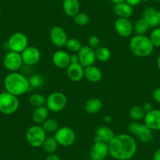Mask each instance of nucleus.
Segmentation results:
<instances>
[{"mask_svg":"<svg viewBox=\"0 0 160 160\" xmlns=\"http://www.w3.org/2000/svg\"><path fill=\"white\" fill-rule=\"evenodd\" d=\"M1 14H2V11H1V9H0V16H1Z\"/></svg>","mask_w":160,"mask_h":160,"instance_id":"nucleus-50","label":"nucleus"},{"mask_svg":"<svg viewBox=\"0 0 160 160\" xmlns=\"http://www.w3.org/2000/svg\"><path fill=\"white\" fill-rule=\"evenodd\" d=\"M114 28L116 33L122 38H129L133 33V23L127 18H117Z\"/></svg>","mask_w":160,"mask_h":160,"instance_id":"nucleus-12","label":"nucleus"},{"mask_svg":"<svg viewBox=\"0 0 160 160\" xmlns=\"http://www.w3.org/2000/svg\"><path fill=\"white\" fill-rule=\"evenodd\" d=\"M155 2H160V0H153Z\"/></svg>","mask_w":160,"mask_h":160,"instance_id":"nucleus-49","label":"nucleus"},{"mask_svg":"<svg viewBox=\"0 0 160 160\" xmlns=\"http://www.w3.org/2000/svg\"><path fill=\"white\" fill-rule=\"evenodd\" d=\"M84 78L90 82H98L102 78V72L94 64L84 68Z\"/></svg>","mask_w":160,"mask_h":160,"instance_id":"nucleus-21","label":"nucleus"},{"mask_svg":"<svg viewBox=\"0 0 160 160\" xmlns=\"http://www.w3.org/2000/svg\"><path fill=\"white\" fill-rule=\"evenodd\" d=\"M102 101L101 99L97 98H90L86 102L84 105V109L87 113L90 114V115H94V114L98 113L102 108Z\"/></svg>","mask_w":160,"mask_h":160,"instance_id":"nucleus-25","label":"nucleus"},{"mask_svg":"<svg viewBox=\"0 0 160 160\" xmlns=\"http://www.w3.org/2000/svg\"><path fill=\"white\" fill-rule=\"evenodd\" d=\"M58 143L57 140L53 136L49 137V138H46L45 141L42 144V148L43 149L44 152L47 154H53L55 153L58 148Z\"/></svg>","mask_w":160,"mask_h":160,"instance_id":"nucleus-27","label":"nucleus"},{"mask_svg":"<svg viewBox=\"0 0 160 160\" xmlns=\"http://www.w3.org/2000/svg\"><path fill=\"white\" fill-rule=\"evenodd\" d=\"M77 55L78 58V62L84 68L93 65L97 60L95 50L89 46H82L78 51Z\"/></svg>","mask_w":160,"mask_h":160,"instance_id":"nucleus-11","label":"nucleus"},{"mask_svg":"<svg viewBox=\"0 0 160 160\" xmlns=\"http://www.w3.org/2000/svg\"><path fill=\"white\" fill-rule=\"evenodd\" d=\"M110 1L112 2H113V3L115 5V4H118V3H120V2H124L125 0H110Z\"/></svg>","mask_w":160,"mask_h":160,"instance_id":"nucleus-45","label":"nucleus"},{"mask_svg":"<svg viewBox=\"0 0 160 160\" xmlns=\"http://www.w3.org/2000/svg\"><path fill=\"white\" fill-rule=\"evenodd\" d=\"M158 28H160V21H159V22H158Z\"/></svg>","mask_w":160,"mask_h":160,"instance_id":"nucleus-48","label":"nucleus"},{"mask_svg":"<svg viewBox=\"0 0 160 160\" xmlns=\"http://www.w3.org/2000/svg\"><path fill=\"white\" fill-rule=\"evenodd\" d=\"M49 112L50 111L46 105L35 108L32 114V121L38 125L42 124L49 118Z\"/></svg>","mask_w":160,"mask_h":160,"instance_id":"nucleus-23","label":"nucleus"},{"mask_svg":"<svg viewBox=\"0 0 160 160\" xmlns=\"http://www.w3.org/2000/svg\"><path fill=\"white\" fill-rule=\"evenodd\" d=\"M146 115V112H144L142 106L134 105L130 109L129 111V115L133 121H140L141 119H144V116Z\"/></svg>","mask_w":160,"mask_h":160,"instance_id":"nucleus-28","label":"nucleus"},{"mask_svg":"<svg viewBox=\"0 0 160 160\" xmlns=\"http://www.w3.org/2000/svg\"><path fill=\"white\" fill-rule=\"evenodd\" d=\"M101 40L97 35H91L88 39V46L91 47L93 50H96L97 48L100 47Z\"/></svg>","mask_w":160,"mask_h":160,"instance_id":"nucleus-36","label":"nucleus"},{"mask_svg":"<svg viewBox=\"0 0 160 160\" xmlns=\"http://www.w3.org/2000/svg\"><path fill=\"white\" fill-rule=\"evenodd\" d=\"M109 155L116 160H129L137 152L138 144L130 134L119 133L115 135L108 143Z\"/></svg>","mask_w":160,"mask_h":160,"instance_id":"nucleus-1","label":"nucleus"},{"mask_svg":"<svg viewBox=\"0 0 160 160\" xmlns=\"http://www.w3.org/2000/svg\"><path fill=\"white\" fill-rule=\"evenodd\" d=\"M82 47L81 41L75 38H68L65 44V47L67 48V50L72 53H78V51Z\"/></svg>","mask_w":160,"mask_h":160,"instance_id":"nucleus-32","label":"nucleus"},{"mask_svg":"<svg viewBox=\"0 0 160 160\" xmlns=\"http://www.w3.org/2000/svg\"><path fill=\"white\" fill-rule=\"evenodd\" d=\"M133 33L135 35H145L148 32V29L150 28V26L148 24L147 21L142 18L138 19V21H135L134 24H133Z\"/></svg>","mask_w":160,"mask_h":160,"instance_id":"nucleus-26","label":"nucleus"},{"mask_svg":"<svg viewBox=\"0 0 160 160\" xmlns=\"http://www.w3.org/2000/svg\"><path fill=\"white\" fill-rule=\"evenodd\" d=\"M140 126H141V123H139L138 121H133L130 123H129L128 127H127V130H128V132L130 134L136 136L137 133H138V130L140 128Z\"/></svg>","mask_w":160,"mask_h":160,"instance_id":"nucleus-37","label":"nucleus"},{"mask_svg":"<svg viewBox=\"0 0 160 160\" xmlns=\"http://www.w3.org/2000/svg\"><path fill=\"white\" fill-rule=\"evenodd\" d=\"M142 107H143V108H144V112H145L146 113H147V112H151V111H152V109H154L153 108V106H152V104H151V103H149V102L144 103V104H143Z\"/></svg>","mask_w":160,"mask_h":160,"instance_id":"nucleus-40","label":"nucleus"},{"mask_svg":"<svg viewBox=\"0 0 160 160\" xmlns=\"http://www.w3.org/2000/svg\"><path fill=\"white\" fill-rule=\"evenodd\" d=\"M24 64L21 54L17 52L10 51L5 55L3 59V65L10 72H18Z\"/></svg>","mask_w":160,"mask_h":160,"instance_id":"nucleus-9","label":"nucleus"},{"mask_svg":"<svg viewBox=\"0 0 160 160\" xmlns=\"http://www.w3.org/2000/svg\"><path fill=\"white\" fill-rule=\"evenodd\" d=\"M21 54L24 64L28 66H34L41 60V52L37 47H28Z\"/></svg>","mask_w":160,"mask_h":160,"instance_id":"nucleus-13","label":"nucleus"},{"mask_svg":"<svg viewBox=\"0 0 160 160\" xmlns=\"http://www.w3.org/2000/svg\"><path fill=\"white\" fill-rule=\"evenodd\" d=\"M157 66H158V70L160 71V54L158 55V58H157Z\"/></svg>","mask_w":160,"mask_h":160,"instance_id":"nucleus-46","label":"nucleus"},{"mask_svg":"<svg viewBox=\"0 0 160 160\" xmlns=\"http://www.w3.org/2000/svg\"><path fill=\"white\" fill-rule=\"evenodd\" d=\"M115 135V133L110 127L107 126H101L96 130L94 141H101L108 144Z\"/></svg>","mask_w":160,"mask_h":160,"instance_id":"nucleus-19","label":"nucleus"},{"mask_svg":"<svg viewBox=\"0 0 160 160\" xmlns=\"http://www.w3.org/2000/svg\"><path fill=\"white\" fill-rule=\"evenodd\" d=\"M71 63H79L78 62V58L77 54H72L70 56Z\"/></svg>","mask_w":160,"mask_h":160,"instance_id":"nucleus-43","label":"nucleus"},{"mask_svg":"<svg viewBox=\"0 0 160 160\" xmlns=\"http://www.w3.org/2000/svg\"><path fill=\"white\" fill-rule=\"evenodd\" d=\"M46 99L47 98L40 93H33L29 98V103L33 108H38L41 106L46 105Z\"/></svg>","mask_w":160,"mask_h":160,"instance_id":"nucleus-31","label":"nucleus"},{"mask_svg":"<svg viewBox=\"0 0 160 160\" xmlns=\"http://www.w3.org/2000/svg\"><path fill=\"white\" fill-rule=\"evenodd\" d=\"M42 127L47 133H54L59 128L58 121L52 118H47L42 124Z\"/></svg>","mask_w":160,"mask_h":160,"instance_id":"nucleus-30","label":"nucleus"},{"mask_svg":"<svg viewBox=\"0 0 160 160\" xmlns=\"http://www.w3.org/2000/svg\"><path fill=\"white\" fill-rule=\"evenodd\" d=\"M136 136L138 140L144 144H148L153 139V130H151L145 124H141Z\"/></svg>","mask_w":160,"mask_h":160,"instance_id":"nucleus-24","label":"nucleus"},{"mask_svg":"<svg viewBox=\"0 0 160 160\" xmlns=\"http://www.w3.org/2000/svg\"><path fill=\"white\" fill-rule=\"evenodd\" d=\"M45 160H61V159L58 155H56L55 153H53V154H48L47 156L46 157Z\"/></svg>","mask_w":160,"mask_h":160,"instance_id":"nucleus-41","label":"nucleus"},{"mask_svg":"<svg viewBox=\"0 0 160 160\" xmlns=\"http://www.w3.org/2000/svg\"><path fill=\"white\" fill-rule=\"evenodd\" d=\"M153 160H160V148L157 149L153 154Z\"/></svg>","mask_w":160,"mask_h":160,"instance_id":"nucleus-42","label":"nucleus"},{"mask_svg":"<svg viewBox=\"0 0 160 160\" xmlns=\"http://www.w3.org/2000/svg\"><path fill=\"white\" fill-rule=\"evenodd\" d=\"M142 18L147 21L150 28L158 27L160 21V10L154 7H147L143 11Z\"/></svg>","mask_w":160,"mask_h":160,"instance_id":"nucleus-18","label":"nucleus"},{"mask_svg":"<svg viewBox=\"0 0 160 160\" xmlns=\"http://www.w3.org/2000/svg\"><path fill=\"white\" fill-rule=\"evenodd\" d=\"M0 1H5V0H0Z\"/></svg>","mask_w":160,"mask_h":160,"instance_id":"nucleus-51","label":"nucleus"},{"mask_svg":"<svg viewBox=\"0 0 160 160\" xmlns=\"http://www.w3.org/2000/svg\"><path fill=\"white\" fill-rule=\"evenodd\" d=\"M71 55L64 50H58L52 56L53 65L61 69H66L71 64Z\"/></svg>","mask_w":160,"mask_h":160,"instance_id":"nucleus-17","label":"nucleus"},{"mask_svg":"<svg viewBox=\"0 0 160 160\" xmlns=\"http://www.w3.org/2000/svg\"><path fill=\"white\" fill-rule=\"evenodd\" d=\"M95 54H96L97 60L101 62H106L109 61L112 57L111 50L108 47H101V46L95 50Z\"/></svg>","mask_w":160,"mask_h":160,"instance_id":"nucleus-29","label":"nucleus"},{"mask_svg":"<svg viewBox=\"0 0 160 160\" xmlns=\"http://www.w3.org/2000/svg\"><path fill=\"white\" fill-rule=\"evenodd\" d=\"M144 123L153 131L160 130L159 109H152L151 112H147L144 118Z\"/></svg>","mask_w":160,"mask_h":160,"instance_id":"nucleus-16","label":"nucleus"},{"mask_svg":"<svg viewBox=\"0 0 160 160\" xmlns=\"http://www.w3.org/2000/svg\"><path fill=\"white\" fill-rule=\"evenodd\" d=\"M73 19L75 24H77L78 26H81V27L87 25L90 23V17L84 12H79L78 13H77L74 17Z\"/></svg>","mask_w":160,"mask_h":160,"instance_id":"nucleus-34","label":"nucleus"},{"mask_svg":"<svg viewBox=\"0 0 160 160\" xmlns=\"http://www.w3.org/2000/svg\"><path fill=\"white\" fill-rule=\"evenodd\" d=\"M84 68L79 63H71L66 68L67 77L72 82H79L84 78Z\"/></svg>","mask_w":160,"mask_h":160,"instance_id":"nucleus-15","label":"nucleus"},{"mask_svg":"<svg viewBox=\"0 0 160 160\" xmlns=\"http://www.w3.org/2000/svg\"><path fill=\"white\" fill-rule=\"evenodd\" d=\"M7 45L10 51L21 53L28 47V38L27 35L22 32H14L9 37Z\"/></svg>","mask_w":160,"mask_h":160,"instance_id":"nucleus-7","label":"nucleus"},{"mask_svg":"<svg viewBox=\"0 0 160 160\" xmlns=\"http://www.w3.org/2000/svg\"><path fill=\"white\" fill-rule=\"evenodd\" d=\"M103 121H104L105 123H110L112 122V117L110 115H105L103 118Z\"/></svg>","mask_w":160,"mask_h":160,"instance_id":"nucleus-44","label":"nucleus"},{"mask_svg":"<svg viewBox=\"0 0 160 160\" xmlns=\"http://www.w3.org/2000/svg\"><path fill=\"white\" fill-rule=\"evenodd\" d=\"M49 37L53 45L57 47H65L66 42L68 39L65 29L58 25L51 28L49 32Z\"/></svg>","mask_w":160,"mask_h":160,"instance_id":"nucleus-10","label":"nucleus"},{"mask_svg":"<svg viewBox=\"0 0 160 160\" xmlns=\"http://www.w3.org/2000/svg\"><path fill=\"white\" fill-rule=\"evenodd\" d=\"M63 10L67 16L74 18L80 12V2L78 0H64Z\"/></svg>","mask_w":160,"mask_h":160,"instance_id":"nucleus-22","label":"nucleus"},{"mask_svg":"<svg viewBox=\"0 0 160 160\" xmlns=\"http://www.w3.org/2000/svg\"><path fill=\"white\" fill-rule=\"evenodd\" d=\"M151 42L154 47H160V28L156 27L154 28L149 35Z\"/></svg>","mask_w":160,"mask_h":160,"instance_id":"nucleus-35","label":"nucleus"},{"mask_svg":"<svg viewBox=\"0 0 160 160\" xmlns=\"http://www.w3.org/2000/svg\"><path fill=\"white\" fill-rule=\"evenodd\" d=\"M25 137L28 144L32 148L42 147L46 138H47V133L42 126L38 124L29 127L26 131Z\"/></svg>","mask_w":160,"mask_h":160,"instance_id":"nucleus-4","label":"nucleus"},{"mask_svg":"<svg viewBox=\"0 0 160 160\" xmlns=\"http://www.w3.org/2000/svg\"><path fill=\"white\" fill-rule=\"evenodd\" d=\"M129 48L133 55L138 58H147L152 53L154 46L145 35H134L130 40Z\"/></svg>","mask_w":160,"mask_h":160,"instance_id":"nucleus-3","label":"nucleus"},{"mask_svg":"<svg viewBox=\"0 0 160 160\" xmlns=\"http://www.w3.org/2000/svg\"><path fill=\"white\" fill-rule=\"evenodd\" d=\"M124 2H126L127 3H128L129 5L131 6L132 7H133L139 5L141 2V0H125Z\"/></svg>","mask_w":160,"mask_h":160,"instance_id":"nucleus-39","label":"nucleus"},{"mask_svg":"<svg viewBox=\"0 0 160 160\" xmlns=\"http://www.w3.org/2000/svg\"><path fill=\"white\" fill-rule=\"evenodd\" d=\"M19 100L18 97L5 91L0 93V112L10 115L15 113L19 108Z\"/></svg>","mask_w":160,"mask_h":160,"instance_id":"nucleus-5","label":"nucleus"},{"mask_svg":"<svg viewBox=\"0 0 160 160\" xmlns=\"http://www.w3.org/2000/svg\"><path fill=\"white\" fill-rule=\"evenodd\" d=\"M109 155L108 144L101 141H94L90 150L91 160H104Z\"/></svg>","mask_w":160,"mask_h":160,"instance_id":"nucleus-14","label":"nucleus"},{"mask_svg":"<svg viewBox=\"0 0 160 160\" xmlns=\"http://www.w3.org/2000/svg\"><path fill=\"white\" fill-rule=\"evenodd\" d=\"M114 13L118 18H127L130 19V17L133 15V7L126 2H120L115 4L114 7Z\"/></svg>","mask_w":160,"mask_h":160,"instance_id":"nucleus-20","label":"nucleus"},{"mask_svg":"<svg viewBox=\"0 0 160 160\" xmlns=\"http://www.w3.org/2000/svg\"><path fill=\"white\" fill-rule=\"evenodd\" d=\"M150 0H141V2H149Z\"/></svg>","mask_w":160,"mask_h":160,"instance_id":"nucleus-47","label":"nucleus"},{"mask_svg":"<svg viewBox=\"0 0 160 160\" xmlns=\"http://www.w3.org/2000/svg\"><path fill=\"white\" fill-rule=\"evenodd\" d=\"M5 90L16 97L22 96L29 90L28 78L18 72H10L4 78Z\"/></svg>","mask_w":160,"mask_h":160,"instance_id":"nucleus-2","label":"nucleus"},{"mask_svg":"<svg viewBox=\"0 0 160 160\" xmlns=\"http://www.w3.org/2000/svg\"><path fill=\"white\" fill-rule=\"evenodd\" d=\"M31 88L39 89L44 85V78L38 74H34L28 78Z\"/></svg>","mask_w":160,"mask_h":160,"instance_id":"nucleus-33","label":"nucleus"},{"mask_svg":"<svg viewBox=\"0 0 160 160\" xmlns=\"http://www.w3.org/2000/svg\"><path fill=\"white\" fill-rule=\"evenodd\" d=\"M55 139L58 144L62 147H70L75 143L76 135L72 128L68 127H59L54 133Z\"/></svg>","mask_w":160,"mask_h":160,"instance_id":"nucleus-8","label":"nucleus"},{"mask_svg":"<svg viewBox=\"0 0 160 160\" xmlns=\"http://www.w3.org/2000/svg\"><path fill=\"white\" fill-rule=\"evenodd\" d=\"M68 99L64 93L55 91L47 96L46 99V106L50 112H60L66 107Z\"/></svg>","mask_w":160,"mask_h":160,"instance_id":"nucleus-6","label":"nucleus"},{"mask_svg":"<svg viewBox=\"0 0 160 160\" xmlns=\"http://www.w3.org/2000/svg\"><path fill=\"white\" fill-rule=\"evenodd\" d=\"M152 98L155 102L160 104V87L156 88L152 93Z\"/></svg>","mask_w":160,"mask_h":160,"instance_id":"nucleus-38","label":"nucleus"}]
</instances>
